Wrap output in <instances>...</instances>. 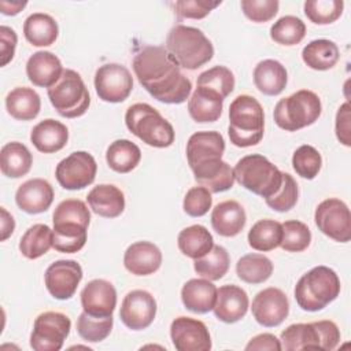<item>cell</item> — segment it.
Wrapping results in <instances>:
<instances>
[{"mask_svg": "<svg viewBox=\"0 0 351 351\" xmlns=\"http://www.w3.org/2000/svg\"><path fill=\"white\" fill-rule=\"evenodd\" d=\"M273 263L263 254L243 255L236 263L237 277L247 284H262L270 278Z\"/></svg>", "mask_w": 351, "mask_h": 351, "instance_id": "f35d334b", "label": "cell"}, {"mask_svg": "<svg viewBox=\"0 0 351 351\" xmlns=\"http://www.w3.org/2000/svg\"><path fill=\"white\" fill-rule=\"evenodd\" d=\"M321 166L322 156L313 145H300L292 155V167L302 178L314 180L318 176Z\"/></svg>", "mask_w": 351, "mask_h": 351, "instance_id": "7dc6e473", "label": "cell"}, {"mask_svg": "<svg viewBox=\"0 0 351 351\" xmlns=\"http://www.w3.org/2000/svg\"><path fill=\"white\" fill-rule=\"evenodd\" d=\"M195 180L211 193H219L230 189L236 181L234 171L229 163L222 159H213L191 169Z\"/></svg>", "mask_w": 351, "mask_h": 351, "instance_id": "cb8c5ba5", "label": "cell"}, {"mask_svg": "<svg viewBox=\"0 0 351 351\" xmlns=\"http://www.w3.org/2000/svg\"><path fill=\"white\" fill-rule=\"evenodd\" d=\"M255 321L266 328L278 326L289 314V302L287 295L274 287L259 291L251 306Z\"/></svg>", "mask_w": 351, "mask_h": 351, "instance_id": "2e32d148", "label": "cell"}, {"mask_svg": "<svg viewBox=\"0 0 351 351\" xmlns=\"http://www.w3.org/2000/svg\"><path fill=\"white\" fill-rule=\"evenodd\" d=\"M223 99L214 90L197 86L188 100V112L195 122H215L222 115Z\"/></svg>", "mask_w": 351, "mask_h": 351, "instance_id": "f546056e", "label": "cell"}, {"mask_svg": "<svg viewBox=\"0 0 351 351\" xmlns=\"http://www.w3.org/2000/svg\"><path fill=\"white\" fill-rule=\"evenodd\" d=\"M247 215L243 206L236 200L218 203L211 213L213 229L223 237L237 236L245 226Z\"/></svg>", "mask_w": 351, "mask_h": 351, "instance_id": "d4e9b609", "label": "cell"}, {"mask_svg": "<svg viewBox=\"0 0 351 351\" xmlns=\"http://www.w3.org/2000/svg\"><path fill=\"white\" fill-rule=\"evenodd\" d=\"M247 351H262V350H269V351H280L281 348V341L271 333H261L255 337H252L248 344L245 346Z\"/></svg>", "mask_w": 351, "mask_h": 351, "instance_id": "9f6ffc18", "label": "cell"}, {"mask_svg": "<svg viewBox=\"0 0 351 351\" xmlns=\"http://www.w3.org/2000/svg\"><path fill=\"white\" fill-rule=\"evenodd\" d=\"M126 128L143 143L155 148H167L174 143V129L160 112L147 103L132 104L125 114Z\"/></svg>", "mask_w": 351, "mask_h": 351, "instance_id": "5b68a950", "label": "cell"}, {"mask_svg": "<svg viewBox=\"0 0 351 351\" xmlns=\"http://www.w3.org/2000/svg\"><path fill=\"white\" fill-rule=\"evenodd\" d=\"M248 244L252 250L267 252L281 244L282 225L274 219H259L248 232Z\"/></svg>", "mask_w": 351, "mask_h": 351, "instance_id": "74e56055", "label": "cell"}, {"mask_svg": "<svg viewBox=\"0 0 351 351\" xmlns=\"http://www.w3.org/2000/svg\"><path fill=\"white\" fill-rule=\"evenodd\" d=\"M16 33L14 29L3 25L0 26V48H1V66H5L10 63L15 55V48H16Z\"/></svg>", "mask_w": 351, "mask_h": 351, "instance_id": "11a10c76", "label": "cell"}, {"mask_svg": "<svg viewBox=\"0 0 351 351\" xmlns=\"http://www.w3.org/2000/svg\"><path fill=\"white\" fill-rule=\"evenodd\" d=\"M303 8L310 22L315 25H329L341 16L344 3L341 0H307Z\"/></svg>", "mask_w": 351, "mask_h": 351, "instance_id": "ee69618b", "label": "cell"}, {"mask_svg": "<svg viewBox=\"0 0 351 351\" xmlns=\"http://www.w3.org/2000/svg\"><path fill=\"white\" fill-rule=\"evenodd\" d=\"M317 228L329 239L347 243L351 239V214L348 206L337 199L329 197L322 200L314 213Z\"/></svg>", "mask_w": 351, "mask_h": 351, "instance_id": "8fae6325", "label": "cell"}, {"mask_svg": "<svg viewBox=\"0 0 351 351\" xmlns=\"http://www.w3.org/2000/svg\"><path fill=\"white\" fill-rule=\"evenodd\" d=\"M81 306L89 315H112L117 306V291L114 285L103 278L89 281L81 291Z\"/></svg>", "mask_w": 351, "mask_h": 351, "instance_id": "ac0fdd59", "label": "cell"}, {"mask_svg": "<svg viewBox=\"0 0 351 351\" xmlns=\"http://www.w3.org/2000/svg\"><path fill=\"white\" fill-rule=\"evenodd\" d=\"M71 329L70 318L59 311L37 315L30 335V347L36 351H59Z\"/></svg>", "mask_w": 351, "mask_h": 351, "instance_id": "30bf717a", "label": "cell"}, {"mask_svg": "<svg viewBox=\"0 0 351 351\" xmlns=\"http://www.w3.org/2000/svg\"><path fill=\"white\" fill-rule=\"evenodd\" d=\"M26 1H7V0H1L0 1V10L1 14L4 15H16L19 14L25 7H26Z\"/></svg>", "mask_w": 351, "mask_h": 351, "instance_id": "680465c9", "label": "cell"}, {"mask_svg": "<svg viewBox=\"0 0 351 351\" xmlns=\"http://www.w3.org/2000/svg\"><path fill=\"white\" fill-rule=\"evenodd\" d=\"M5 108L18 121H32L41 110V99L34 89L16 86L5 97Z\"/></svg>", "mask_w": 351, "mask_h": 351, "instance_id": "4dcf8cb0", "label": "cell"}, {"mask_svg": "<svg viewBox=\"0 0 351 351\" xmlns=\"http://www.w3.org/2000/svg\"><path fill=\"white\" fill-rule=\"evenodd\" d=\"M33 165V156L27 147L19 141H11L3 145L0 151V169L8 178L26 176Z\"/></svg>", "mask_w": 351, "mask_h": 351, "instance_id": "d6a6232c", "label": "cell"}, {"mask_svg": "<svg viewBox=\"0 0 351 351\" xmlns=\"http://www.w3.org/2000/svg\"><path fill=\"white\" fill-rule=\"evenodd\" d=\"M48 97L58 114L64 118L84 115L90 104V96L84 80L71 69H66L59 81L48 88Z\"/></svg>", "mask_w": 351, "mask_h": 351, "instance_id": "9c48e42d", "label": "cell"}, {"mask_svg": "<svg viewBox=\"0 0 351 351\" xmlns=\"http://www.w3.org/2000/svg\"><path fill=\"white\" fill-rule=\"evenodd\" d=\"M166 49L178 66L186 70H196L214 56V47L206 34L197 27L185 25H176L170 29Z\"/></svg>", "mask_w": 351, "mask_h": 351, "instance_id": "3957f363", "label": "cell"}, {"mask_svg": "<svg viewBox=\"0 0 351 351\" xmlns=\"http://www.w3.org/2000/svg\"><path fill=\"white\" fill-rule=\"evenodd\" d=\"M229 263L230 259L228 251L222 245H214L204 256L195 259L193 269L200 277L217 281L228 273Z\"/></svg>", "mask_w": 351, "mask_h": 351, "instance_id": "ab89813d", "label": "cell"}, {"mask_svg": "<svg viewBox=\"0 0 351 351\" xmlns=\"http://www.w3.org/2000/svg\"><path fill=\"white\" fill-rule=\"evenodd\" d=\"M213 206L211 192L204 186H192L184 197V211L189 217H203Z\"/></svg>", "mask_w": 351, "mask_h": 351, "instance_id": "f907efd6", "label": "cell"}, {"mask_svg": "<svg viewBox=\"0 0 351 351\" xmlns=\"http://www.w3.org/2000/svg\"><path fill=\"white\" fill-rule=\"evenodd\" d=\"M141 159V151L130 140L121 138L112 141L106 151V160L111 170L125 174L137 167Z\"/></svg>", "mask_w": 351, "mask_h": 351, "instance_id": "e575fe53", "label": "cell"}, {"mask_svg": "<svg viewBox=\"0 0 351 351\" xmlns=\"http://www.w3.org/2000/svg\"><path fill=\"white\" fill-rule=\"evenodd\" d=\"M96 171L95 158L86 151H75L58 163L55 177L62 188L77 191L90 185L95 181Z\"/></svg>", "mask_w": 351, "mask_h": 351, "instance_id": "7c38bea8", "label": "cell"}, {"mask_svg": "<svg viewBox=\"0 0 351 351\" xmlns=\"http://www.w3.org/2000/svg\"><path fill=\"white\" fill-rule=\"evenodd\" d=\"M25 38L34 47H49L58 36L59 27L56 21L44 12H33L23 22Z\"/></svg>", "mask_w": 351, "mask_h": 351, "instance_id": "1f68e13d", "label": "cell"}, {"mask_svg": "<svg viewBox=\"0 0 351 351\" xmlns=\"http://www.w3.org/2000/svg\"><path fill=\"white\" fill-rule=\"evenodd\" d=\"M252 77L256 89L267 96L280 95L288 82L287 69L276 59L261 60L255 66Z\"/></svg>", "mask_w": 351, "mask_h": 351, "instance_id": "f1b7e54d", "label": "cell"}, {"mask_svg": "<svg viewBox=\"0 0 351 351\" xmlns=\"http://www.w3.org/2000/svg\"><path fill=\"white\" fill-rule=\"evenodd\" d=\"M298 196H299V189L295 178L289 173H282L281 186L273 196L265 199V202L271 210L278 213H285L295 207L298 202Z\"/></svg>", "mask_w": 351, "mask_h": 351, "instance_id": "681fc988", "label": "cell"}, {"mask_svg": "<svg viewBox=\"0 0 351 351\" xmlns=\"http://www.w3.org/2000/svg\"><path fill=\"white\" fill-rule=\"evenodd\" d=\"M53 247V229L45 223L30 226L19 241V251L27 259H37Z\"/></svg>", "mask_w": 351, "mask_h": 351, "instance_id": "8d00e7d4", "label": "cell"}, {"mask_svg": "<svg viewBox=\"0 0 351 351\" xmlns=\"http://www.w3.org/2000/svg\"><path fill=\"white\" fill-rule=\"evenodd\" d=\"M95 89L103 101L121 103L132 93L133 77L125 66L107 63L95 73Z\"/></svg>", "mask_w": 351, "mask_h": 351, "instance_id": "4fadbf2b", "label": "cell"}, {"mask_svg": "<svg viewBox=\"0 0 351 351\" xmlns=\"http://www.w3.org/2000/svg\"><path fill=\"white\" fill-rule=\"evenodd\" d=\"M218 5H221V1L178 0L174 4V12L178 19H202Z\"/></svg>", "mask_w": 351, "mask_h": 351, "instance_id": "f5cc1de1", "label": "cell"}, {"mask_svg": "<svg viewBox=\"0 0 351 351\" xmlns=\"http://www.w3.org/2000/svg\"><path fill=\"white\" fill-rule=\"evenodd\" d=\"M233 171L236 181L241 186L263 199L273 196L282 182V171L259 154L243 156Z\"/></svg>", "mask_w": 351, "mask_h": 351, "instance_id": "8992f818", "label": "cell"}, {"mask_svg": "<svg viewBox=\"0 0 351 351\" xmlns=\"http://www.w3.org/2000/svg\"><path fill=\"white\" fill-rule=\"evenodd\" d=\"M123 265L134 276H149L160 267L162 252L151 241H136L126 248Z\"/></svg>", "mask_w": 351, "mask_h": 351, "instance_id": "603a6c76", "label": "cell"}, {"mask_svg": "<svg viewBox=\"0 0 351 351\" xmlns=\"http://www.w3.org/2000/svg\"><path fill=\"white\" fill-rule=\"evenodd\" d=\"M132 66L140 85L154 99L166 104H181L189 97L191 80L181 73L166 47H144L134 55Z\"/></svg>", "mask_w": 351, "mask_h": 351, "instance_id": "6da1fadb", "label": "cell"}, {"mask_svg": "<svg viewBox=\"0 0 351 351\" xmlns=\"http://www.w3.org/2000/svg\"><path fill=\"white\" fill-rule=\"evenodd\" d=\"M53 223H80L89 226L90 211L80 199H66L60 202L52 215Z\"/></svg>", "mask_w": 351, "mask_h": 351, "instance_id": "c3c4849f", "label": "cell"}, {"mask_svg": "<svg viewBox=\"0 0 351 351\" xmlns=\"http://www.w3.org/2000/svg\"><path fill=\"white\" fill-rule=\"evenodd\" d=\"M88 228L80 223H53V248L59 252H78L86 243Z\"/></svg>", "mask_w": 351, "mask_h": 351, "instance_id": "60d3db41", "label": "cell"}, {"mask_svg": "<svg viewBox=\"0 0 351 351\" xmlns=\"http://www.w3.org/2000/svg\"><path fill=\"white\" fill-rule=\"evenodd\" d=\"M170 337L178 351H210L211 336L204 322L191 317H177L170 325Z\"/></svg>", "mask_w": 351, "mask_h": 351, "instance_id": "e0dca14e", "label": "cell"}, {"mask_svg": "<svg viewBox=\"0 0 351 351\" xmlns=\"http://www.w3.org/2000/svg\"><path fill=\"white\" fill-rule=\"evenodd\" d=\"M69 140V129L62 122L48 118L38 122L30 132V141L37 151L53 154L64 148Z\"/></svg>", "mask_w": 351, "mask_h": 351, "instance_id": "4316f807", "label": "cell"}, {"mask_svg": "<svg viewBox=\"0 0 351 351\" xmlns=\"http://www.w3.org/2000/svg\"><path fill=\"white\" fill-rule=\"evenodd\" d=\"M265 132V112L261 103L250 95H239L229 106L228 134L230 143L247 148L261 143Z\"/></svg>", "mask_w": 351, "mask_h": 351, "instance_id": "7a4b0ae2", "label": "cell"}, {"mask_svg": "<svg viewBox=\"0 0 351 351\" xmlns=\"http://www.w3.org/2000/svg\"><path fill=\"white\" fill-rule=\"evenodd\" d=\"M0 211H1V241H4L12 234L15 229V221L4 207H1Z\"/></svg>", "mask_w": 351, "mask_h": 351, "instance_id": "6f0895ef", "label": "cell"}, {"mask_svg": "<svg viewBox=\"0 0 351 351\" xmlns=\"http://www.w3.org/2000/svg\"><path fill=\"white\" fill-rule=\"evenodd\" d=\"M340 58L339 47L326 38L310 41L302 51L303 62L313 70L324 71L332 69Z\"/></svg>", "mask_w": 351, "mask_h": 351, "instance_id": "d590c367", "label": "cell"}, {"mask_svg": "<svg viewBox=\"0 0 351 351\" xmlns=\"http://www.w3.org/2000/svg\"><path fill=\"white\" fill-rule=\"evenodd\" d=\"M223 152L225 140L215 130L196 132L186 143V159L191 169L213 159H222Z\"/></svg>", "mask_w": 351, "mask_h": 351, "instance_id": "ffe728a7", "label": "cell"}, {"mask_svg": "<svg viewBox=\"0 0 351 351\" xmlns=\"http://www.w3.org/2000/svg\"><path fill=\"white\" fill-rule=\"evenodd\" d=\"M114 318L110 317H95L82 311L77 319V332L85 341L99 343L104 340L112 329Z\"/></svg>", "mask_w": 351, "mask_h": 351, "instance_id": "7bdbcfd3", "label": "cell"}, {"mask_svg": "<svg viewBox=\"0 0 351 351\" xmlns=\"http://www.w3.org/2000/svg\"><path fill=\"white\" fill-rule=\"evenodd\" d=\"M181 300L186 310L206 314L214 308L217 287L207 278H191L181 289Z\"/></svg>", "mask_w": 351, "mask_h": 351, "instance_id": "484cf974", "label": "cell"}, {"mask_svg": "<svg viewBox=\"0 0 351 351\" xmlns=\"http://www.w3.org/2000/svg\"><path fill=\"white\" fill-rule=\"evenodd\" d=\"M240 5L244 15L250 21L262 23L273 19L277 15L280 3L277 0H241Z\"/></svg>", "mask_w": 351, "mask_h": 351, "instance_id": "816d5d0a", "label": "cell"}, {"mask_svg": "<svg viewBox=\"0 0 351 351\" xmlns=\"http://www.w3.org/2000/svg\"><path fill=\"white\" fill-rule=\"evenodd\" d=\"M60 59L49 51L34 52L26 63V74L29 81L40 88L53 86L63 74Z\"/></svg>", "mask_w": 351, "mask_h": 351, "instance_id": "7402d4cb", "label": "cell"}, {"mask_svg": "<svg viewBox=\"0 0 351 351\" xmlns=\"http://www.w3.org/2000/svg\"><path fill=\"white\" fill-rule=\"evenodd\" d=\"M322 104L317 93L300 89L281 99L274 107V122L287 132H296L313 125L321 115Z\"/></svg>", "mask_w": 351, "mask_h": 351, "instance_id": "ba28073f", "label": "cell"}, {"mask_svg": "<svg viewBox=\"0 0 351 351\" xmlns=\"http://www.w3.org/2000/svg\"><path fill=\"white\" fill-rule=\"evenodd\" d=\"M90 210L104 218H117L125 210V195L112 184H100L86 196Z\"/></svg>", "mask_w": 351, "mask_h": 351, "instance_id": "83f0119b", "label": "cell"}, {"mask_svg": "<svg viewBox=\"0 0 351 351\" xmlns=\"http://www.w3.org/2000/svg\"><path fill=\"white\" fill-rule=\"evenodd\" d=\"M281 348L287 351L298 350H325L332 351L340 341V330L333 321L322 319L308 324H292L281 332Z\"/></svg>", "mask_w": 351, "mask_h": 351, "instance_id": "52a82bcc", "label": "cell"}, {"mask_svg": "<svg viewBox=\"0 0 351 351\" xmlns=\"http://www.w3.org/2000/svg\"><path fill=\"white\" fill-rule=\"evenodd\" d=\"M282 225V239L280 247L287 252H302L311 243L308 226L298 219L285 221Z\"/></svg>", "mask_w": 351, "mask_h": 351, "instance_id": "bcb514c9", "label": "cell"}, {"mask_svg": "<svg viewBox=\"0 0 351 351\" xmlns=\"http://www.w3.org/2000/svg\"><path fill=\"white\" fill-rule=\"evenodd\" d=\"M340 280L328 266H315L304 273L295 285V299L304 311H319L340 293Z\"/></svg>", "mask_w": 351, "mask_h": 351, "instance_id": "277c9868", "label": "cell"}, {"mask_svg": "<svg viewBox=\"0 0 351 351\" xmlns=\"http://www.w3.org/2000/svg\"><path fill=\"white\" fill-rule=\"evenodd\" d=\"M156 315V300L144 289H134L126 293L122 300L119 318L132 330L148 328Z\"/></svg>", "mask_w": 351, "mask_h": 351, "instance_id": "9a60e30c", "label": "cell"}, {"mask_svg": "<svg viewBox=\"0 0 351 351\" xmlns=\"http://www.w3.org/2000/svg\"><path fill=\"white\" fill-rule=\"evenodd\" d=\"M306 36L304 22L293 15H285L277 19L270 27V38L280 45H296Z\"/></svg>", "mask_w": 351, "mask_h": 351, "instance_id": "b9f144b4", "label": "cell"}, {"mask_svg": "<svg viewBox=\"0 0 351 351\" xmlns=\"http://www.w3.org/2000/svg\"><path fill=\"white\" fill-rule=\"evenodd\" d=\"M177 244L180 251L193 261L204 256L214 247V239L203 225H191L178 233Z\"/></svg>", "mask_w": 351, "mask_h": 351, "instance_id": "836d02e7", "label": "cell"}, {"mask_svg": "<svg viewBox=\"0 0 351 351\" xmlns=\"http://www.w3.org/2000/svg\"><path fill=\"white\" fill-rule=\"evenodd\" d=\"M350 119H351V114H350V104L346 101L343 103L336 114V123H335V130H336V137L337 140L346 145L350 147L351 145V138H350V132H351V126H350Z\"/></svg>", "mask_w": 351, "mask_h": 351, "instance_id": "db71d44e", "label": "cell"}, {"mask_svg": "<svg viewBox=\"0 0 351 351\" xmlns=\"http://www.w3.org/2000/svg\"><path fill=\"white\" fill-rule=\"evenodd\" d=\"M82 280V267L73 259H60L51 263L44 274L48 292L59 300L70 299Z\"/></svg>", "mask_w": 351, "mask_h": 351, "instance_id": "5bb4252c", "label": "cell"}, {"mask_svg": "<svg viewBox=\"0 0 351 351\" xmlns=\"http://www.w3.org/2000/svg\"><path fill=\"white\" fill-rule=\"evenodd\" d=\"M248 304L250 300L247 292L234 284H228L217 289V300L213 311L219 321L234 324L245 317Z\"/></svg>", "mask_w": 351, "mask_h": 351, "instance_id": "d6986e66", "label": "cell"}, {"mask_svg": "<svg viewBox=\"0 0 351 351\" xmlns=\"http://www.w3.org/2000/svg\"><path fill=\"white\" fill-rule=\"evenodd\" d=\"M197 86L217 92L223 100L234 89V75L225 66H214L197 77Z\"/></svg>", "mask_w": 351, "mask_h": 351, "instance_id": "f6af8a7d", "label": "cell"}, {"mask_svg": "<svg viewBox=\"0 0 351 351\" xmlns=\"http://www.w3.org/2000/svg\"><path fill=\"white\" fill-rule=\"evenodd\" d=\"M53 188L44 178H32L19 185L15 193L16 206L27 214H40L49 208Z\"/></svg>", "mask_w": 351, "mask_h": 351, "instance_id": "44dd1931", "label": "cell"}]
</instances>
